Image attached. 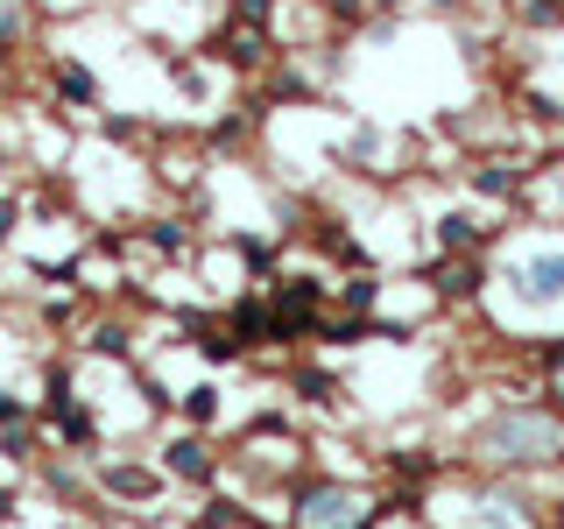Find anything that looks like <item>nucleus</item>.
<instances>
[{
	"label": "nucleus",
	"instance_id": "obj_1",
	"mask_svg": "<svg viewBox=\"0 0 564 529\" xmlns=\"http://www.w3.org/2000/svg\"><path fill=\"white\" fill-rule=\"evenodd\" d=\"M487 304L508 332H551L564 325V226L529 219L522 234L487 247Z\"/></svg>",
	"mask_w": 564,
	"mask_h": 529
},
{
	"label": "nucleus",
	"instance_id": "obj_2",
	"mask_svg": "<svg viewBox=\"0 0 564 529\" xmlns=\"http://www.w3.org/2000/svg\"><path fill=\"white\" fill-rule=\"evenodd\" d=\"M466 458H473V473H501V481L551 473V466H564V410L529 402V396H501L473 423Z\"/></svg>",
	"mask_w": 564,
	"mask_h": 529
},
{
	"label": "nucleus",
	"instance_id": "obj_3",
	"mask_svg": "<svg viewBox=\"0 0 564 529\" xmlns=\"http://www.w3.org/2000/svg\"><path fill=\"white\" fill-rule=\"evenodd\" d=\"M423 529H536V501L501 473H466L423 494Z\"/></svg>",
	"mask_w": 564,
	"mask_h": 529
},
{
	"label": "nucleus",
	"instance_id": "obj_4",
	"mask_svg": "<svg viewBox=\"0 0 564 529\" xmlns=\"http://www.w3.org/2000/svg\"><path fill=\"white\" fill-rule=\"evenodd\" d=\"M388 508L381 487L339 481V473H311L282 494V529H375Z\"/></svg>",
	"mask_w": 564,
	"mask_h": 529
},
{
	"label": "nucleus",
	"instance_id": "obj_5",
	"mask_svg": "<svg viewBox=\"0 0 564 529\" xmlns=\"http://www.w3.org/2000/svg\"><path fill=\"white\" fill-rule=\"evenodd\" d=\"M85 473H93V494L106 508H120V516H155L163 494H170L163 466H155L149 452H93Z\"/></svg>",
	"mask_w": 564,
	"mask_h": 529
},
{
	"label": "nucleus",
	"instance_id": "obj_6",
	"mask_svg": "<svg viewBox=\"0 0 564 529\" xmlns=\"http://www.w3.org/2000/svg\"><path fill=\"white\" fill-rule=\"evenodd\" d=\"M155 466H163L170 487H219L226 481V452L212 445V431H198V423H184V431H170L163 445H155Z\"/></svg>",
	"mask_w": 564,
	"mask_h": 529
},
{
	"label": "nucleus",
	"instance_id": "obj_7",
	"mask_svg": "<svg viewBox=\"0 0 564 529\" xmlns=\"http://www.w3.org/2000/svg\"><path fill=\"white\" fill-rule=\"evenodd\" d=\"M43 85H50V99H57L70 120H85V114H99V106H106V85H99V71L85 64V57H50L43 64Z\"/></svg>",
	"mask_w": 564,
	"mask_h": 529
},
{
	"label": "nucleus",
	"instance_id": "obj_8",
	"mask_svg": "<svg viewBox=\"0 0 564 529\" xmlns=\"http://www.w3.org/2000/svg\"><path fill=\"white\" fill-rule=\"evenodd\" d=\"M35 445H43L35 396H14V388H0V452H8V458H29Z\"/></svg>",
	"mask_w": 564,
	"mask_h": 529
},
{
	"label": "nucleus",
	"instance_id": "obj_9",
	"mask_svg": "<svg viewBox=\"0 0 564 529\" xmlns=\"http://www.w3.org/2000/svg\"><path fill=\"white\" fill-rule=\"evenodd\" d=\"M226 339H234V353L275 346V325H269V296H261V290H240L234 304H226Z\"/></svg>",
	"mask_w": 564,
	"mask_h": 529
},
{
	"label": "nucleus",
	"instance_id": "obj_10",
	"mask_svg": "<svg viewBox=\"0 0 564 529\" xmlns=\"http://www.w3.org/2000/svg\"><path fill=\"white\" fill-rule=\"evenodd\" d=\"M431 240L445 247V255H487L494 226L480 219V212H466V205H445V212H437V226H431Z\"/></svg>",
	"mask_w": 564,
	"mask_h": 529
},
{
	"label": "nucleus",
	"instance_id": "obj_11",
	"mask_svg": "<svg viewBox=\"0 0 564 529\" xmlns=\"http://www.w3.org/2000/svg\"><path fill=\"white\" fill-rule=\"evenodd\" d=\"M522 212H529V219H543V226H564V155H551L543 170H529Z\"/></svg>",
	"mask_w": 564,
	"mask_h": 529
},
{
	"label": "nucleus",
	"instance_id": "obj_12",
	"mask_svg": "<svg viewBox=\"0 0 564 529\" xmlns=\"http://www.w3.org/2000/svg\"><path fill=\"white\" fill-rule=\"evenodd\" d=\"M431 290L437 296H458V304H473V296L487 290V255H445L431 269Z\"/></svg>",
	"mask_w": 564,
	"mask_h": 529
},
{
	"label": "nucleus",
	"instance_id": "obj_13",
	"mask_svg": "<svg viewBox=\"0 0 564 529\" xmlns=\"http://www.w3.org/2000/svg\"><path fill=\"white\" fill-rule=\"evenodd\" d=\"M473 198H508V205H522V191H529V163H501V155H494V163H473Z\"/></svg>",
	"mask_w": 564,
	"mask_h": 529
},
{
	"label": "nucleus",
	"instance_id": "obj_14",
	"mask_svg": "<svg viewBox=\"0 0 564 529\" xmlns=\"http://www.w3.org/2000/svg\"><path fill=\"white\" fill-rule=\"evenodd\" d=\"M43 35V14H35V0H0V64H14L22 50Z\"/></svg>",
	"mask_w": 564,
	"mask_h": 529
},
{
	"label": "nucleus",
	"instance_id": "obj_15",
	"mask_svg": "<svg viewBox=\"0 0 564 529\" xmlns=\"http://www.w3.org/2000/svg\"><path fill=\"white\" fill-rule=\"evenodd\" d=\"M22 226H29V198H22L14 184H0V255L22 240Z\"/></svg>",
	"mask_w": 564,
	"mask_h": 529
},
{
	"label": "nucleus",
	"instance_id": "obj_16",
	"mask_svg": "<svg viewBox=\"0 0 564 529\" xmlns=\"http://www.w3.org/2000/svg\"><path fill=\"white\" fill-rule=\"evenodd\" d=\"M543 402H551V410H564V332H551V339H543Z\"/></svg>",
	"mask_w": 564,
	"mask_h": 529
},
{
	"label": "nucleus",
	"instance_id": "obj_17",
	"mask_svg": "<svg viewBox=\"0 0 564 529\" xmlns=\"http://www.w3.org/2000/svg\"><path fill=\"white\" fill-rule=\"evenodd\" d=\"M212 417H219V388H212V381H198V388H184V423H198V431H205Z\"/></svg>",
	"mask_w": 564,
	"mask_h": 529
}]
</instances>
